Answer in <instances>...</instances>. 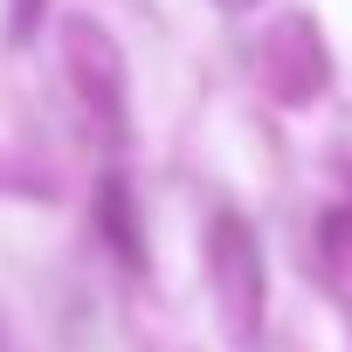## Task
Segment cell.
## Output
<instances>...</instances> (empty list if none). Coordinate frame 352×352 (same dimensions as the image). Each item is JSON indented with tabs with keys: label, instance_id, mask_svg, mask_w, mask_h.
<instances>
[{
	"label": "cell",
	"instance_id": "obj_4",
	"mask_svg": "<svg viewBox=\"0 0 352 352\" xmlns=\"http://www.w3.org/2000/svg\"><path fill=\"white\" fill-rule=\"evenodd\" d=\"M97 214H104L111 249H118L124 263H145V249H138V221H131V201H124V180H118V173H111V180H104V194H97Z\"/></svg>",
	"mask_w": 352,
	"mask_h": 352
},
{
	"label": "cell",
	"instance_id": "obj_5",
	"mask_svg": "<svg viewBox=\"0 0 352 352\" xmlns=\"http://www.w3.org/2000/svg\"><path fill=\"white\" fill-rule=\"evenodd\" d=\"M42 8H49V0H14V42L35 28V14H42Z\"/></svg>",
	"mask_w": 352,
	"mask_h": 352
},
{
	"label": "cell",
	"instance_id": "obj_3",
	"mask_svg": "<svg viewBox=\"0 0 352 352\" xmlns=\"http://www.w3.org/2000/svg\"><path fill=\"white\" fill-rule=\"evenodd\" d=\"M263 63H270V90H276L283 104H311V97H324V83H331V76H324V42L311 35L304 14H290V21L270 28Z\"/></svg>",
	"mask_w": 352,
	"mask_h": 352
},
{
	"label": "cell",
	"instance_id": "obj_1",
	"mask_svg": "<svg viewBox=\"0 0 352 352\" xmlns=\"http://www.w3.org/2000/svg\"><path fill=\"white\" fill-rule=\"evenodd\" d=\"M208 270H214V304H221L228 338L249 345L256 324H263V249H256V235L242 228V214H214Z\"/></svg>",
	"mask_w": 352,
	"mask_h": 352
},
{
	"label": "cell",
	"instance_id": "obj_6",
	"mask_svg": "<svg viewBox=\"0 0 352 352\" xmlns=\"http://www.w3.org/2000/svg\"><path fill=\"white\" fill-rule=\"evenodd\" d=\"M221 8H228V14H242V8H256V0H221Z\"/></svg>",
	"mask_w": 352,
	"mask_h": 352
},
{
	"label": "cell",
	"instance_id": "obj_2",
	"mask_svg": "<svg viewBox=\"0 0 352 352\" xmlns=\"http://www.w3.org/2000/svg\"><path fill=\"white\" fill-rule=\"evenodd\" d=\"M63 63H69V83H76L90 124L104 138H124V56H118L111 28H97V21L76 14L63 28Z\"/></svg>",
	"mask_w": 352,
	"mask_h": 352
}]
</instances>
